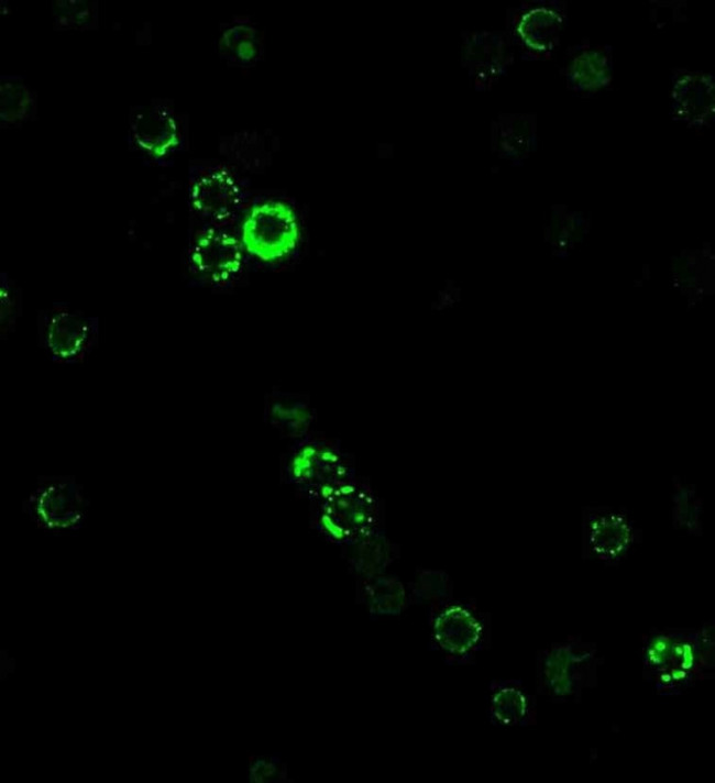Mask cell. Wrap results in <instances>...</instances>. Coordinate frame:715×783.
Listing matches in <instances>:
<instances>
[{"instance_id":"cell-8","label":"cell","mask_w":715,"mask_h":783,"mask_svg":"<svg viewBox=\"0 0 715 783\" xmlns=\"http://www.w3.org/2000/svg\"><path fill=\"white\" fill-rule=\"evenodd\" d=\"M190 206L211 227L232 221L245 200L239 178L223 166H207L195 172L189 186Z\"/></svg>"},{"instance_id":"cell-12","label":"cell","mask_w":715,"mask_h":783,"mask_svg":"<svg viewBox=\"0 0 715 783\" xmlns=\"http://www.w3.org/2000/svg\"><path fill=\"white\" fill-rule=\"evenodd\" d=\"M97 332V319L57 306L45 317L43 344L54 362L78 364L92 350Z\"/></svg>"},{"instance_id":"cell-2","label":"cell","mask_w":715,"mask_h":783,"mask_svg":"<svg viewBox=\"0 0 715 783\" xmlns=\"http://www.w3.org/2000/svg\"><path fill=\"white\" fill-rule=\"evenodd\" d=\"M595 642L570 635L539 649L535 657V693L554 703H580L584 692L598 685L604 664Z\"/></svg>"},{"instance_id":"cell-10","label":"cell","mask_w":715,"mask_h":783,"mask_svg":"<svg viewBox=\"0 0 715 783\" xmlns=\"http://www.w3.org/2000/svg\"><path fill=\"white\" fill-rule=\"evenodd\" d=\"M193 272L202 280L226 286L233 283L244 265L241 241L221 227H208L194 239L189 249Z\"/></svg>"},{"instance_id":"cell-23","label":"cell","mask_w":715,"mask_h":783,"mask_svg":"<svg viewBox=\"0 0 715 783\" xmlns=\"http://www.w3.org/2000/svg\"><path fill=\"white\" fill-rule=\"evenodd\" d=\"M54 5L56 22L67 27H77L94 21L96 9L85 1H62Z\"/></svg>"},{"instance_id":"cell-9","label":"cell","mask_w":715,"mask_h":783,"mask_svg":"<svg viewBox=\"0 0 715 783\" xmlns=\"http://www.w3.org/2000/svg\"><path fill=\"white\" fill-rule=\"evenodd\" d=\"M669 114L694 131L710 128L715 115V77L690 67H675L670 75Z\"/></svg>"},{"instance_id":"cell-19","label":"cell","mask_w":715,"mask_h":783,"mask_svg":"<svg viewBox=\"0 0 715 783\" xmlns=\"http://www.w3.org/2000/svg\"><path fill=\"white\" fill-rule=\"evenodd\" d=\"M364 597L369 609L374 615H399L409 602L408 591L396 578L371 577Z\"/></svg>"},{"instance_id":"cell-20","label":"cell","mask_w":715,"mask_h":783,"mask_svg":"<svg viewBox=\"0 0 715 783\" xmlns=\"http://www.w3.org/2000/svg\"><path fill=\"white\" fill-rule=\"evenodd\" d=\"M411 604L426 605L428 609L453 598V583L442 570H418L408 589Z\"/></svg>"},{"instance_id":"cell-3","label":"cell","mask_w":715,"mask_h":783,"mask_svg":"<svg viewBox=\"0 0 715 783\" xmlns=\"http://www.w3.org/2000/svg\"><path fill=\"white\" fill-rule=\"evenodd\" d=\"M429 648L449 665L474 664L491 647V614L472 599L451 598L428 609Z\"/></svg>"},{"instance_id":"cell-5","label":"cell","mask_w":715,"mask_h":783,"mask_svg":"<svg viewBox=\"0 0 715 783\" xmlns=\"http://www.w3.org/2000/svg\"><path fill=\"white\" fill-rule=\"evenodd\" d=\"M641 541L642 530L626 507L593 504L581 508L580 543L583 560L618 566Z\"/></svg>"},{"instance_id":"cell-22","label":"cell","mask_w":715,"mask_h":783,"mask_svg":"<svg viewBox=\"0 0 715 783\" xmlns=\"http://www.w3.org/2000/svg\"><path fill=\"white\" fill-rule=\"evenodd\" d=\"M354 543L359 544V553L353 566L366 578L376 576L383 566L391 562V549L387 543L377 537V533L363 538Z\"/></svg>"},{"instance_id":"cell-16","label":"cell","mask_w":715,"mask_h":783,"mask_svg":"<svg viewBox=\"0 0 715 783\" xmlns=\"http://www.w3.org/2000/svg\"><path fill=\"white\" fill-rule=\"evenodd\" d=\"M491 148L501 159L522 163L537 148L535 114L505 113L492 121Z\"/></svg>"},{"instance_id":"cell-11","label":"cell","mask_w":715,"mask_h":783,"mask_svg":"<svg viewBox=\"0 0 715 783\" xmlns=\"http://www.w3.org/2000/svg\"><path fill=\"white\" fill-rule=\"evenodd\" d=\"M614 73L613 47L588 38L568 47L560 68L566 89L583 97L608 90L614 82Z\"/></svg>"},{"instance_id":"cell-17","label":"cell","mask_w":715,"mask_h":783,"mask_svg":"<svg viewBox=\"0 0 715 783\" xmlns=\"http://www.w3.org/2000/svg\"><path fill=\"white\" fill-rule=\"evenodd\" d=\"M704 498L696 484L673 475L670 494V520L675 531L701 537L704 531Z\"/></svg>"},{"instance_id":"cell-21","label":"cell","mask_w":715,"mask_h":783,"mask_svg":"<svg viewBox=\"0 0 715 783\" xmlns=\"http://www.w3.org/2000/svg\"><path fill=\"white\" fill-rule=\"evenodd\" d=\"M260 48L257 31L244 23H239L229 27L220 40V49L224 55L238 63H250L256 56Z\"/></svg>"},{"instance_id":"cell-13","label":"cell","mask_w":715,"mask_h":783,"mask_svg":"<svg viewBox=\"0 0 715 783\" xmlns=\"http://www.w3.org/2000/svg\"><path fill=\"white\" fill-rule=\"evenodd\" d=\"M514 63V48L505 31L468 32L462 64L479 90H490Z\"/></svg>"},{"instance_id":"cell-6","label":"cell","mask_w":715,"mask_h":783,"mask_svg":"<svg viewBox=\"0 0 715 783\" xmlns=\"http://www.w3.org/2000/svg\"><path fill=\"white\" fill-rule=\"evenodd\" d=\"M566 22L564 1H522L507 10L505 32L524 59L547 60L559 48Z\"/></svg>"},{"instance_id":"cell-15","label":"cell","mask_w":715,"mask_h":783,"mask_svg":"<svg viewBox=\"0 0 715 783\" xmlns=\"http://www.w3.org/2000/svg\"><path fill=\"white\" fill-rule=\"evenodd\" d=\"M130 134L147 155L163 158L180 144V128L175 112L163 103L136 108L130 118Z\"/></svg>"},{"instance_id":"cell-14","label":"cell","mask_w":715,"mask_h":783,"mask_svg":"<svg viewBox=\"0 0 715 783\" xmlns=\"http://www.w3.org/2000/svg\"><path fill=\"white\" fill-rule=\"evenodd\" d=\"M486 718L493 727L501 729L536 726L537 694L521 680L494 679L487 686Z\"/></svg>"},{"instance_id":"cell-7","label":"cell","mask_w":715,"mask_h":783,"mask_svg":"<svg viewBox=\"0 0 715 783\" xmlns=\"http://www.w3.org/2000/svg\"><path fill=\"white\" fill-rule=\"evenodd\" d=\"M296 212L285 201L265 199L248 211L241 227L244 251L263 263H277L288 257L299 242Z\"/></svg>"},{"instance_id":"cell-18","label":"cell","mask_w":715,"mask_h":783,"mask_svg":"<svg viewBox=\"0 0 715 783\" xmlns=\"http://www.w3.org/2000/svg\"><path fill=\"white\" fill-rule=\"evenodd\" d=\"M36 109L32 90L19 78H2L0 85L1 121L7 125L29 120Z\"/></svg>"},{"instance_id":"cell-1","label":"cell","mask_w":715,"mask_h":783,"mask_svg":"<svg viewBox=\"0 0 715 783\" xmlns=\"http://www.w3.org/2000/svg\"><path fill=\"white\" fill-rule=\"evenodd\" d=\"M642 679L660 696H679L715 671V627L652 628L641 638Z\"/></svg>"},{"instance_id":"cell-4","label":"cell","mask_w":715,"mask_h":783,"mask_svg":"<svg viewBox=\"0 0 715 783\" xmlns=\"http://www.w3.org/2000/svg\"><path fill=\"white\" fill-rule=\"evenodd\" d=\"M91 500L74 475L42 474L22 500V514L51 536L72 534L86 527Z\"/></svg>"}]
</instances>
